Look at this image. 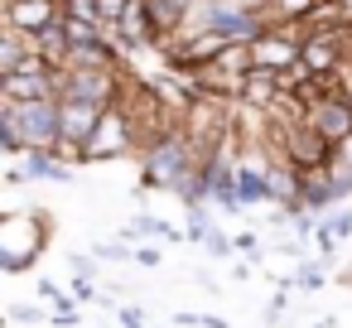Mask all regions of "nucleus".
Listing matches in <instances>:
<instances>
[{
  "label": "nucleus",
  "mask_w": 352,
  "mask_h": 328,
  "mask_svg": "<svg viewBox=\"0 0 352 328\" xmlns=\"http://www.w3.org/2000/svg\"><path fill=\"white\" fill-rule=\"evenodd\" d=\"M44 232H49V212H10L0 222V265L6 270H30L34 256L44 251Z\"/></svg>",
  "instance_id": "f257e3e1"
},
{
  "label": "nucleus",
  "mask_w": 352,
  "mask_h": 328,
  "mask_svg": "<svg viewBox=\"0 0 352 328\" xmlns=\"http://www.w3.org/2000/svg\"><path fill=\"white\" fill-rule=\"evenodd\" d=\"M131 150H140V140H135V121L126 116V107H107L102 126H97V131L87 135V145H82V164L121 160V155H131Z\"/></svg>",
  "instance_id": "f03ea898"
},
{
  "label": "nucleus",
  "mask_w": 352,
  "mask_h": 328,
  "mask_svg": "<svg viewBox=\"0 0 352 328\" xmlns=\"http://www.w3.org/2000/svg\"><path fill=\"white\" fill-rule=\"evenodd\" d=\"M275 126V121H270ZM275 145H280V160H289L294 169H323V164H333V155H338V145L328 140V135H318L309 121H299V126H275Z\"/></svg>",
  "instance_id": "7ed1b4c3"
},
{
  "label": "nucleus",
  "mask_w": 352,
  "mask_h": 328,
  "mask_svg": "<svg viewBox=\"0 0 352 328\" xmlns=\"http://www.w3.org/2000/svg\"><path fill=\"white\" fill-rule=\"evenodd\" d=\"M0 111L15 116V126L30 140V150L34 145H44V150L58 145V97H34V102H6L0 97Z\"/></svg>",
  "instance_id": "20e7f679"
},
{
  "label": "nucleus",
  "mask_w": 352,
  "mask_h": 328,
  "mask_svg": "<svg viewBox=\"0 0 352 328\" xmlns=\"http://www.w3.org/2000/svg\"><path fill=\"white\" fill-rule=\"evenodd\" d=\"M63 73V92L58 97H87V102H102V107H116L121 92H126V73L121 68H82V73Z\"/></svg>",
  "instance_id": "39448f33"
},
{
  "label": "nucleus",
  "mask_w": 352,
  "mask_h": 328,
  "mask_svg": "<svg viewBox=\"0 0 352 328\" xmlns=\"http://www.w3.org/2000/svg\"><path fill=\"white\" fill-rule=\"evenodd\" d=\"M107 107L102 102H87V97H58V140L63 145H87V135L102 126Z\"/></svg>",
  "instance_id": "423d86ee"
},
{
  "label": "nucleus",
  "mask_w": 352,
  "mask_h": 328,
  "mask_svg": "<svg viewBox=\"0 0 352 328\" xmlns=\"http://www.w3.org/2000/svg\"><path fill=\"white\" fill-rule=\"evenodd\" d=\"M63 20V0H6V25L20 34H44Z\"/></svg>",
  "instance_id": "0eeeda50"
},
{
  "label": "nucleus",
  "mask_w": 352,
  "mask_h": 328,
  "mask_svg": "<svg viewBox=\"0 0 352 328\" xmlns=\"http://www.w3.org/2000/svg\"><path fill=\"white\" fill-rule=\"evenodd\" d=\"M309 126H314L318 135H328L333 145L352 140V97H347V87L333 92V97H323V102L309 111Z\"/></svg>",
  "instance_id": "6e6552de"
},
{
  "label": "nucleus",
  "mask_w": 352,
  "mask_h": 328,
  "mask_svg": "<svg viewBox=\"0 0 352 328\" xmlns=\"http://www.w3.org/2000/svg\"><path fill=\"white\" fill-rule=\"evenodd\" d=\"M63 92V73H6L0 78V97L6 102H34V97H58Z\"/></svg>",
  "instance_id": "1a4fd4ad"
},
{
  "label": "nucleus",
  "mask_w": 352,
  "mask_h": 328,
  "mask_svg": "<svg viewBox=\"0 0 352 328\" xmlns=\"http://www.w3.org/2000/svg\"><path fill=\"white\" fill-rule=\"evenodd\" d=\"M280 92H285V83H280L275 68H251V73L241 78L236 102H246V107H256V111H270V107L280 102Z\"/></svg>",
  "instance_id": "9d476101"
},
{
  "label": "nucleus",
  "mask_w": 352,
  "mask_h": 328,
  "mask_svg": "<svg viewBox=\"0 0 352 328\" xmlns=\"http://www.w3.org/2000/svg\"><path fill=\"white\" fill-rule=\"evenodd\" d=\"M20 169L30 174V179H54V184H68V160H58V150H44V145H34V150H25L20 155Z\"/></svg>",
  "instance_id": "9b49d317"
},
{
  "label": "nucleus",
  "mask_w": 352,
  "mask_h": 328,
  "mask_svg": "<svg viewBox=\"0 0 352 328\" xmlns=\"http://www.w3.org/2000/svg\"><path fill=\"white\" fill-rule=\"evenodd\" d=\"M145 10H150V20H155V30H160V44H164L169 34L184 30L188 10H193V0H145Z\"/></svg>",
  "instance_id": "f8f14e48"
},
{
  "label": "nucleus",
  "mask_w": 352,
  "mask_h": 328,
  "mask_svg": "<svg viewBox=\"0 0 352 328\" xmlns=\"http://www.w3.org/2000/svg\"><path fill=\"white\" fill-rule=\"evenodd\" d=\"M30 49H34V39H30V34L10 30V25L0 30V78H6V73H15V68H20V58H25Z\"/></svg>",
  "instance_id": "ddd939ff"
},
{
  "label": "nucleus",
  "mask_w": 352,
  "mask_h": 328,
  "mask_svg": "<svg viewBox=\"0 0 352 328\" xmlns=\"http://www.w3.org/2000/svg\"><path fill=\"white\" fill-rule=\"evenodd\" d=\"M0 145H6L10 155H25V150H30V140L20 135V126H15V116H6V111H0Z\"/></svg>",
  "instance_id": "4468645a"
},
{
  "label": "nucleus",
  "mask_w": 352,
  "mask_h": 328,
  "mask_svg": "<svg viewBox=\"0 0 352 328\" xmlns=\"http://www.w3.org/2000/svg\"><path fill=\"white\" fill-rule=\"evenodd\" d=\"M92 6H97V20H102V25H121L135 0H92Z\"/></svg>",
  "instance_id": "2eb2a0df"
},
{
  "label": "nucleus",
  "mask_w": 352,
  "mask_h": 328,
  "mask_svg": "<svg viewBox=\"0 0 352 328\" xmlns=\"http://www.w3.org/2000/svg\"><path fill=\"white\" fill-rule=\"evenodd\" d=\"M323 227H328V232H333L338 241H347V237H352V208H338V212H333V217H328Z\"/></svg>",
  "instance_id": "dca6fc26"
},
{
  "label": "nucleus",
  "mask_w": 352,
  "mask_h": 328,
  "mask_svg": "<svg viewBox=\"0 0 352 328\" xmlns=\"http://www.w3.org/2000/svg\"><path fill=\"white\" fill-rule=\"evenodd\" d=\"M39 304H44V299H39ZM39 304H15L10 318H15V323H44V309H39Z\"/></svg>",
  "instance_id": "f3484780"
},
{
  "label": "nucleus",
  "mask_w": 352,
  "mask_h": 328,
  "mask_svg": "<svg viewBox=\"0 0 352 328\" xmlns=\"http://www.w3.org/2000/svg\"><path fill=\"white\" fill-rule=\"evenodd\" d=\"M97 256H102V261H135V251H126L121 241H102V246H97Z\"/></svg>",
  "instance_id": "a211bd4d"
},
{
  "label": "nucleus",
  "mask_w": 352,
  "mask_h": 328,
  "mask_svg": "<svg viewBox=\"0 0 352 328\" xmlns=\"http://www.w3.org/2000/svg\"><path fill=\"white\" fill-rule=\"evenodd\" d=\"M318 285H323V270H318V265H304V270L294 275V289H318Z\"/></svg>",
  "instance_id": "6ab92c4d"
},
{
  "label": "nucleus",
  "mask_w": 352,
  "mask_h": 328,
  "mask_svg": "<svg viewBox=\"0 0 352 328\" xmlns=\"http://www.w3.org/2000/svg\"><path fill=\"white\" fill-rule=\"evenodd\" d=\"M68 265H73V275H82V280L97 275V261H92V256H68Z\"/></svg>",
  "instance_id": "aec40b11"
},
{
  "label": "nucleus",
  "mask_w": 352,
  "mask_h": 328,
  "mask_svg": "<svg viewBox=\"0 0 352 328\" xmlns=\"http://www.w3.org/2000/svg\"><path fill=\"white\" fill-rule=\"evenodd\" d=\"M203 246H208L212 256H232V241H227L222 232H208V241H203Z\"/></svg>",
  "instance_id": "412c9836"
},
{
  "label": "nucleus",
  "mask_w": 352,
  "mask_h": 328,
  "mask_svg": "<svg viewBox=\"0 0 352 328\" xmlns=\"http://www.w3.org/2000/svg\"><path fill=\"white\" fill-rule=\"evenodd\" d=\"M34 294H39V299H49V304H63V299H68V294H63L54 280H39V289H34Z\"/></svg>",
  "instance_id": "4be33fe9"
},
{
  "label": "nucleus",
  "mask_w": 352,
  "mask_h": 328,
  "mask_svg": "<svg viewBox=\"0 0 352 328\" xmlns=\"http://www.w3.org/2000/svg\"><path fill=\"white\" fill-rule=\"evenodd\" d=\"M73 294H78V304H87V299H102V294L92 289V280H82V275H73Z\"/></svg>",
  "instance_id": "5701e85b"
},
{
  "label": "nucleus",
  "mask_w": 352,
  "mask_h": 328,
  "mask_svg": "<svg viewBox=\"0 0 352 328\" xmlns=\"http://www.w3.org/2000/svg\"><path fill=\"white\" fill-rule=\"evenodd\" d=\"M135 261H140V265H160V251H155V246H140Z\"/></svg>",
  "instance_id": "b1692460"
},
{
  "label": "nucleus",
  "mask_w": 352,
  "mask_h": 328,
  "mask_svg": "<svg viewBox=\"0 0 352 328\" xmlns=\"http://www.w3.org/2000/svg\"><path fill=\"white\" fill-rule=\"evenodd\" d=\"M318 328H328V323H318Z\"/></svg>",
  "instance_id": "393cba45"
}]
</instances>
